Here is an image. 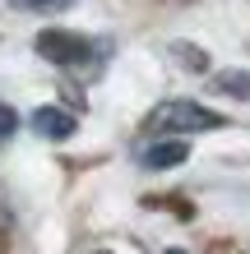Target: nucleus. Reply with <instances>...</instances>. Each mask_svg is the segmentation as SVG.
Returning <instances> with one entry per match:
<instances>
[{"mask_svg":"<svg viewBox=\"0 0 250 254\" xmlns=\"http://www.w3.org/2000/svg\"><path fill=\"white\" fill-rule=\"evenodd\" d=\"M149 129H158V134H199V129H223V116L199 107V102H190V97H171L163 107H153Z\"/></svg>","mask_w":250,"mask_h":254,"instance_id":"f257e3e1","label":"nucleus"},{"mask_svg":"<svg viewBox=\"0 0 250 254\" xmlns=\"http://www.w3.org/2000/svg\"><path fill=\"white\" fill-rule=\"evenodd\" d=\"M33 47H37V56H42V61L65 65V69L88 65V61L97 56V42H88V37H79V33H70V28H42Z\"/></svg>","mask_w":250,"mask_h":254,"instance_id":"f03ea898","label":"nucleus"},{"mask_svg":"<svg viewBox=\"0 0 250 254\" xmlns=\"http://www.w3.org/2000/svg\"><path fill=\"white\" fill-rule=\"evenodd\" d=\"M185 157H190V143H185V139H158V143H144V148H139V167H149V171L181 167Z\"/></svg>","mask_w":250,"mask_h":254,"instance_id":"7ed1b4c3","label":"nucleus"},{"mask_svg":"<svg viewBox=\"0 0 250 254\" xmlns=\"http://www.w3.org/2000/svg\"><path fill=\"white\" fill-rule=\"evenodd\" d=\"M75 116H70V111H61V107H37L33 111V129L42 134V139H56V143H61V139H70V134H75Z\"/></svg>","mask_w":250,"mask_h":254,"instance_id":"20e7f679","label":"nucleus"},{"mask_svg":"<svg viewBox=\"0 0 250 254\" xmlns=\"http://www.w3.org/2000/svg\"><path fill=\"white\" fill-rule=\"evenodd\" d=\"M213 88H218V93H227V97L250 102V69H223V74L213 79Z\"/></svg>","mask_w":250,"mask_h":254,"instance_id":"39448f33","label":"nucleus"},{"mask_svg":"<svg viewBox=\"0 0 250 254\" xmlns=\"http://www.w3.org/2000/svg\"><path fill=\"white\" fill-rule=\"evenodd\" d=\"M171 51H176V61H181L185 69H195V74H204V69H209V56H204L199 47H185V42H176Z\"/></svg>","mask_w":250,"mask_h":254,"instance_id":"423d86ee","label":"nucleus"},{"mask_svg":"<svg viewBox=\"0 0 250 254\" xmlns=\"http://www.w3.org/2000/svg\"><path fill=\"white\" fill-rule=\"evenodd\" d=\"M19 9H37V14H56V9H65V5H75V0H14Z\"/></svg>","mask_w":250,"mask_h":254,"instance_id":"0eeeda50","label":"nucleus"},{"mask_svg":"<svg viewBox=\"0 0 250 254\" xmlns=\"http://www.w3.org/2000/svg\"><path fill=\"white\" fill-rule=\"evenodd\" d=\"M14 129H19V116H14V107H5V102H0V143H9Z\"/></svg>","mask_w":250,"mask_h":254,"instance_id":"6e6552de","label":"nucleus"},{"mask_svg":"<svg viewBox=\"0 0 250 254\" xmlns=\"http://www.w3.org/2000/svg\"><path fill=\"white\" fill-rule=\"evenodd\" d=\"M167 254H185V250H167Z\"/></svg>","mask_w":250,"mask_h":254,"instance_id":"1a4fd4ad","label":"nucleus"}]
</instances>
